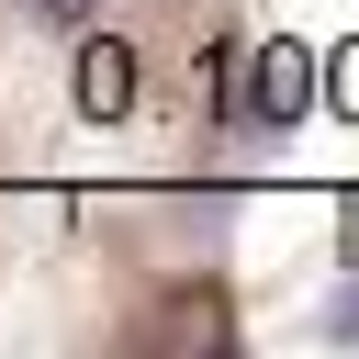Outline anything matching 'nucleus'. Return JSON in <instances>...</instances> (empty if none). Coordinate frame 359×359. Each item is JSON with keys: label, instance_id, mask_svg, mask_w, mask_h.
I'll return each mask as SVG.
<instances>
[{"label": "nucleus", "instance_id": "nucleus-2", "mask_svg": "<svg viewBox=\"0 0 359 359\" xmlns=\"http://www.w3.org/2000/svg\"><path fill=\"white\" fill-rule=\"evenodd\" d=\"M79 112L90 123H112V112H135V45H79Z\"/></svg>", "mask_w": 359, "mask_h": 359}, {"label": "nucleus", "instance_id": "nucleus-4", "mask_svg": "<svg viewBox=\"0 0 359 359\" xmlns=\"http://www.w3.org/2000/svg\"><path fill=\"white\" fill-rule=\"evenodd\" d=\"M325 325H337V337H359V280L337 292V314H325Z\"/></svg>", "mask_w": 359, "mask_h": 359}, {"label": "nucleus", "instance_id": "nucleus-5", "mask_svg": "<svg viewBox=\"0 0 359 359\" xmlns=\"http://www.w3.org/2000/svg\"><path fill=\"white\" fill-rule=\"evenodd\" d=\"M34 11H45V22H90V0H34Z\"/></svg>", "mask_w": 359, "mask_h": 359}, {"label": "nucleus", "instance_id": "nucleus-1", "mask_svg": "<svg viewBox=\"0 0 359 359\" xmlns=\"http://www.w3.org/2000/svg\"><path fill=\"white\" fill-rule=\"evenodd\" d=\"M303 101H314V56H303V45H269V56H258V90L236 101V123L280 135V123H303Z\"/></svg>", "mask_w": 359, "mask_h": 359}, {"label": "nucleus", "instance_id": "nucleus-3", "mask_svg": "<svg viewBox=\"0 0 359 359\" xmlns=\"http://www.w3.org/2000/svg\"><path fill=\"white\" fill-rule=\"evenodd\" d=\"M337 101H348V112H359V45H348V56H337Z\"/></svg>", "mask_w": 359, "mask_h": 359}]
</instances>
